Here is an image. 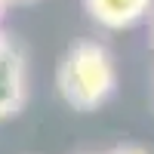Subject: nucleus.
<instances>
[{
    "label": "nucleus",
    "mask_w": 154,
    "mask_h": 154,
    "mask_svg": "<svg viewBox=\"0 0 154 154\" xmlns=\"http://www.w3.org/2000/svg\"><path fill=\"white\" fill-rule=\"evenodd\" d=\"M59 96L74 111H96L117 89V65L105 43L80 40L59 62Z\"/></svg>",
    "instance_id": "obj_1"
},
{
    "label": "nucleus",
    "mask_w": 154,
    "mask_h": 154,
    "mask_svg": "<svg viewBox=\"0 0 154 154\" xmlns=\"http://www.w3.org/2000/svg\"><path fill=\"white\" fill-rule=\"evenodd\" d=\"M28 96V77H25V59L16 46L0 53V120L19 114Z\"/></svg>",
    "instance_id": "obj_2"
},
{
    "label": "nucleus",
    "mask_w": 154,
    "mask_h": 154,
    "mask_svg": "<svg viewBox=\"0 0 154 154\" xmlns=\"http://www.w3.org/2000/svg\"><path fill=\"white\" fill-rule=\"evenodd\" d=\"M83 6L96 25L108 31H123L148 16L154 0H83Z\"/></svg>",
    "instance_id": "obj_3"
},
{
    "label": "nucleus",
    "mask_w": 154,
    "mask_h": 154,
    "mask_svg": "<svg viewBox=\"0 0 154 154\" xmlns=\"http://www.w3.org/2000/svg\"><path fill=\"white\" fill-rule=\"evenodd\" d=\"M108 154H151V151H145L142 145H117V148H111Z\"/></svg>",
    "instance_id": "obj_4"
},
{
    "label": "nucleus",
    "mask_w": 154,
    "mask_h": 154,
    "mask_svg": "<svg viewBox=\"0 0 154 154\" xmlns=\"http://www.w3.org/2000/svg\"><path fill=\"white\" fill-rule=\"evenodd\" d=\"M9 46H12V43H9V37L0 31V53H3V49H9Z\"/></svg>",
    "instance_id": "obj_5"
},
{
    "label": "nucleus",
    "mask_w": 154,
    "mask_h": 154,
    "mask_svg": "<svg viewBox=\"0 0 154 154\" xmlns=\"http://www.w3.org/2000/svg\"><path fill=\"white\" fill-rule=\"evenodd\" d=\"M3 12H6V0H0V19H3Z\"/></svg>",
    "instance_id": "obj_6"
},
{
    "label": "nucleus",
    "mask_w": 154,
    "mask_h": 154,
    "mask_svg": "<svg viewBox=\"0 0 154 154\" xmlns=\"http://www.w3.org/2000/svg\"><path fill=\"white\" fill-rule=\"evenodd\" d=\"M6 3H28V0H6Z\"/></svg>",
    "instance_id": "obj_7"
},
{
    "label": "nucleus",
    "mask_w": 154,
    "mask_h": 154,
    "mask_svg": "<svg viewBox=\"0 0 154 154\" xmlns=\"http://www.w3.org/2000/svg\"><path fill=\"white\" fill-rule=\"evenodd\" d=\"M151 46H154V25H151Z\"/></svg>",
    "instance_id": "obj_8"
}]
</instances>
